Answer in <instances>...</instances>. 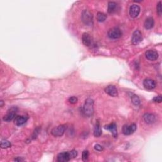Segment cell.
<instances>
[{
    "label": "cell",
    "instance_id": "cell-1",
    "mask_svg": "<svg viewBox=\"0 0 162 162\" xmlns=\"http://www.w3.org/2000/svg\"><path fill=\"white\" fill-rule=\"evenodd\" d=\"M84 113L87 117H91L94 113V101L91 98H88L85 101L84 105Z\"/></svg>",
    "mask_w": 162,
    "mask_h": 162
},
{
    "label": "cell",
    "instance_id": "cell-2",
    "mask_svg": "<svg viewBox=\"0 0 162 162\" xmlns=\"http://www.w3.org/2000/svg\"><path fill=\"white\" fill-rule=\"evenodd\" d=\"M82 20L86 25L91 26L93 23V17L92 14L88 10H84L82 14Z\"/></svg>",
    "mask_w": 162,
    "mask_h": 162
},
{
    "label": "cell",
    "instance_id": "cell-3",
    "mask_svg": "<svg viewBox=\"0 0 162 162\" xmlns=\"http://www.w3.org/2000/svg\"><path fill=\"white\" fill-rule=\"evenodd\" d=\"M122 32L118 27H113L108 32V37L112 39H117L121 38Z\"/></svg>",
    "mask_w": 162,
    "mask_h": 162
},
{
    "label": "cell",
    "instance_id": "cell-4",
    "mask_svg": "<svg viewBox=\"0 0 162 162\" xmlns=\"http://www.w3.org/2000/svg\"><path fill=\"white\" fill-rule=\"evenodd\" d=\"M18 111V108L17 107H12L10 110L8 111L6 114L3 117V120L5 122H10L11 121L16 117V114H17Z\"/></svg>",
    "mask_w": 162,
    "mask_h": 162
},
{
    "label": "cell",
    "instance_id": "cell-5",
    "mask_svg": "<svg viewBox=\"0 0 162 162\" xmlns=\"http://www.w3.org/2000/svg\"><path fill=\"white\" fill-rule=\"evenodd\" d=\"M66 126L65 125H60L58 127L53 128L51 130V134L55 137H61L63 135L65 132Z\"/></svg>",
    "mask_w": 162,
    "mask_h": 162
},
{
    "label": "cell",
    "instance_id": "cell-6",
    "mask_svg": "<svg viewBox=\"0 0 162 162\" xmlns=\"http://www.w3.org/2000/svg\"><path fill=\"white\" fill-rule=\"evenodd\" d=\"M142 40H143V35L139 30H136L133 32V34L132 36L131 42L134 45H137L139 43H140Z\"/></svg>",
    "mask_w": 162,
    "mask_h": 162
},
{
    "label": "cell",
    "instance_id": "cell-7",
    "mask_svg": "<svg viewBox=\"0 0 162 162\" xmlns=\"http://www.w3.org/2000/svg\"><path fill=\"white\" fill-rule=\"evenodd\" d=\"M136 125L132 124L131 125H125L122 128L123 134L125 135H131L136 130Z\"/></svg>",
    "mask_w": 162,
    "mask_h": 162
},
{
    "label": "cell",
    "instance_id": "cell-8",
    "mask_svg": "<svg viewBox=\"0 0 162 162\" xmlns=\"http://www.w3.org/2000/svg\"><path fill=\"white\" fill-rule=\"evenodd\" d=\"M141 11V9L139 5H132L129 9V15H130L131 17L135 18L138 17Z\"/></svg>",
    "mask_w": 162,
    "mask_h": 162
},
{
    "label": "cell",
    "instance_id": "cell-9",
    "mask_svg": "<svg viewBox=\"0 0 162 162\" xmlns=\"http://www.w3.org/2000/svg\"><path fill=\"white\" fill-rule=\"evenodd\" d=\"M104 91L107 94L112 97H117L118 96V91H117V87L115 86H112V85L107 86L105 88Z\"/></svg>",
    "mask_w": 162,
    "mask_h": 162
},
{
    "label": "cell",
    "instance_id": "cell-10",
    "mask_svg": "<svg viewBox=\"0 0 162 162\" xmlns=\"http://www.w3.org/2000/svg\"><path fill=\"white\" fill-rule=\"evenodd\" d=\"M146 58L150 61H155L158 58V53L155 50H148L145 53Z\"/></svg>",
    "mask_w": 162,
    "mask_h": 162
},
{
    "label": "cell",
    "instance_id": "cell-11",
    "mask_svg": "<svg viewBox=\"0 0 162 162\" xmlns=\"http://www.w3.org/2000/svg\"><path fill=\"white\" fill-rule=\"evenodd\" d=\"M143 85L146 89L148 90H151L156 87V82L154 80L150 79H146L143 81Z\"/></svg>",
    "mask_w": 162,
    "mask_h": 162
},
{
    "label": "cell",
    "instance_id": "cell-12",
    "mask_svg": "<svg viewBox=\"0 0 162 162\" xmlns=\"http://www.w3.org/2000/svg\"><path fill=\"white\" fill-rule=\"evenodd\" d=\"M69 152H63L58 154L57 156V161L59 162H67L70 160Z\"/></svg>",
    "mask_w": 162,
    "mask_h": 162
},
{
    "label": "cell",
    "instance_id": "cell-13",
    "mask_svg": "<svg viewBox=\"0 0 162 162\" xmlns=\"http://www.w3.org/2000/svg\"><path fill=\"white\" fill-rule=\"evenodd\" d=\"M82 41L85 46H90L92 43V38L88 33H84L82 36Z\"/></svg>",
    "mask_w": 162,
    "mask_h": 162
},
{
    "label": "cell",
    "instance_id": "cell-14",
    "mask_svg": "<svg viewBox=\"0 0 162 162\" xmlns=\"http://www.w3.org/2000/svg\"><path fill=\"white\" fill-rule=\"evenodd\" d=\"M144 122L148 124H152L156 120V117L152 113H146L143 116Z\"/></svg>",
    "mask_w": 162,
    "mask_h": 162
},
{
    "label": "cell",
    "instance_id": "cell-15",
    "mask_svg": "<svg viewBox=\"0 0 162 162\" xmlns=\"http://www.w3.org/2000/svg\"><path fill=\"white\" fill-rule=\"evenodd\" d=\"M104 128L107 129V130L110 131L112 134L113 137H117V127L115 123H112L110 124L107 125L104 127Z\"/></svg>",
    "mask_w": 162,
    "mask_h": 162
},
{
    "label": "cell",
    "instance_id": "cell-16",
    "mask_svg": "<svg viewBox=\"0 0 162 162\" xmlns=\"http://www.w3.org/2000/svg\"><path fill=\"white\" fill-rule=\"evenodd\" d=\"M28 119L27 116H17L15 118V123L17 126H22Z\"/></svg>",
    "mask_w": 162,
    "mask_h": 162
},
{
    "label": "cell",
    "instance_id": "cell-17",
    "mask_svg": "<svg viewBox=\"0 0 162 162\" xmlns=\"http://www.w3.org/2000/svg\"><path fill=\"white\" fill-rule=\"evenodd\" d=\"M154 25H155V22H154L153 18L149 17L145 20L144 26L146 29H152V28L154 27Z\"/></svg>",
    "mask_w": 162,
    "mask_h": 162
},
{
    "label": "cell",
    "instance_id": "cell-18",
    "mask_svg": "<svg viewBox=\"0 0 162 162\" xmlns=\"http://www.w3.org/2000/svg\"><path fill=\"white\" fill-rule=\"evenodd\" d=\"M101 134H102V131H101V129L100 123L99 121H97L95 127V130H94V135L95 137H98L101 135Z\"/></svg>",
    "mask_w": 162,
    "mask_h": 162
},
{
    "label": "cell",
    "instance_id": "cell-19",
    "mask_svg": "<svg viewBox=\"0 0 162 162\" xmlns=\"http://www.w3.org/2000/svg\"><path fill=\"white\" fill-rule=\"evenodd\" d=\"M117 3L113 1H110L108 3V12L109 14H112L113 12H114L116 10L117 8Z\"/></svg>",
    "mask_w": 162,
    "mask_h": 162
},
{
    "label": "cell",
    "instance_id": "cell-20",
    "mask_svg": "<svg viewBox=\"0 0 162 162\" xmlns=\"http://www.w3.org/2000/svg\"><path fill=\"white\" fill-rule=\"evenodd\" d=\"M107 15L102 12H98L97 14V20L99 22H103L107 19Z\"/></svg>",
    "mask_w": 162,
    "mask_h": 162
},
{
    "label": "cell",
    "instance_id": "cell-21",
    "mask_svg": "<svg viewBox=\"0 0 162 162\" xmlns=\"http://www.w3.org/2000/svg\"><path fill=\"white\" fill-rule=\"evenodd\" d=\"M11 146V143L10 141H7L6 139H3L1 141V148L3 149H6V148H9Z\"/></svg>",
    "mask_w": 162,
    "mask_h": 162
},
{
    "label": "cell",
    "instance_id": "cell-22",
    "mask_svg": "<svg viewBox=\"0 0 162 162\" xmlns=\"http://www.w3.org/2000/svg\"><path fill=\"white\" fill-rule=\"evenodd\" d=\"M131 100H132V103L134 105H136V106L139 105L141 103L140 99H139V97L137 96V95H134L131 96Z\"/></svg>",
    "mask_w": 162,
    "mask_h": 162
},
{
    "label": "cell",
    "instance_id": "cell-23",
    "mask_svg": "<svg viewBox=\"0 0 162 162\" xmlns=\"http://www.w3.org/2000/svg\"><path fill=\"white\" fill-rule=\"evenodd\" d=\"M156 9H157V13L158 14L159 16L161 15L162 14V9H161V2L159 1L158 3L157 4V6H156Z\"/></svg>",
    "mask_w": 162,
    "mask_h": 162
},
{
    "label": "cell",
    "instance_id": "cell-24",
    "mask_svg": "<svg viewBox=\"0 0 162 162\" xmlns=\"http://www.w3.org/2000/svg\"><path fill=\"white\" fill-rule=\"evenodd\" d=\"M68 101H69V103L71 104H75L77 103L78 99L75 96H72L70 98H69V99H68Z\"/></svg>",
    "mask_w": 162,
    "mask_h": 162
},
{
    "label": "cell",
    "instance_id": "cell-25",
    "mask_svg": "<svg viewBox=\"0 0 162 162\" xmlns=\"http://www.w3.org/2000/svg\"><path fill=\"white\" fill-rule=\"evenodd\" d=\"M88 157H89V151L87 150H84L82 152V160L84 161H86L88 159Z\"/></svg>",
    "mask_w": 162,
    "mask_h": 162
},
{
    "label": "cell",
    "instance_id": "cell-26",
    "mask_svg": "<svg viewBox=\"0 0 162 162\" xmlns=\"http://www.w3.org/2000/svg\"><path fill=\"white\" fill-rule=\"evenodd\" d=\"M69 154L70 156V158H75L77 156V152L75 150H72L71 151H69Z\"/></svg>",
    "mask_w": 162,
    "mask_h": 162
},
{
    "label": "cell",
    "instance_id": "cell-27",
    "mask_svg": "<svg viewBox=\"0 0 162 162\" xmlns=\"http://www.w3.org/2000/svg\"><path fill=\"white\" fill-rule=\"evenodd\" d=\"M161 100H162V98H161V96H156L155 97V98H153V101L155 103H161Z\"/></svg>",
    "mask_w": 162,
    "mask_h": 162
},
{
    "label": "cell",
    "instance_id": "cell-28",
    "mask_svg": "<svg viewBox=\"0 0 162 162\" xmlns=\"http://www.w3.org/2000/svg\"><path fill=\"white\" fill-rule=\"evenodd\" d=\"M95 149L98 151H101L103 150V148L102 146H101L100 144H97L95 146Z\"/></svg>",
    "mask_w": 162,
    "mask_h": 162
},
{
    "label": "cell",
    "instance_id": "cell-29",
    "mask_svg": "<svg viewBox=\"0 0 162 162\" xmlns=\"http://www.w3.org/2000/svg\"><path fill=\"white\" fill-rule=\"evenodd\" d=\"M15 161H23V159L22 158H15Z\"/></svg>",
    "mask_w": 162,
    "mask_h": 162
},
{
    "label": "cell",
    "instance_id": "cell-30",
    "mask_svg": "<svg viewBox=\"0 0 162 162\" xmlns=\"http://www.w3.org/2000/svg\"><path fill=\"white\" fill-rule=\"evenodd\" d=\"M0 103H1V107H2L3 106V104H4L3 101H0Z\"/></svg>",
    "mask_w": 162,
    "mask_h": 162
}]
</instances>
